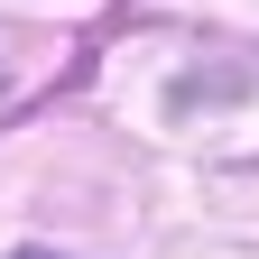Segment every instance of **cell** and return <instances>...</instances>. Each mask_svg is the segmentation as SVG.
Returning <instances> with one entry per match:
<instances>
[{
    "label": "cell",
    "instance_id": "6da1fadb",
    "mask_svg": "<svg viewBox=\"0 0 259 259\" xmlns=\"http://www.w3.org/2000/svg\"><path fill=\"white\" fill-rule=\"evenodd\" d=\"M19 259H37V250H19Z\"/></svg>",
    "mask_w": 259,
    "mask_h": 259
}]
</instances>
